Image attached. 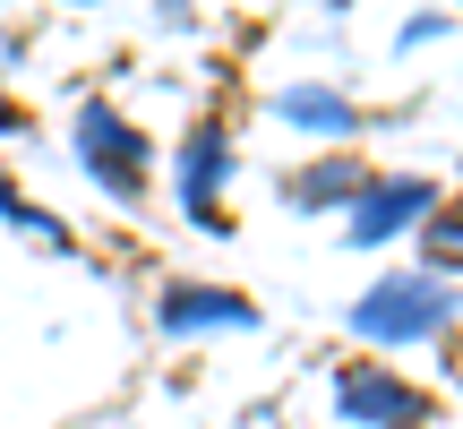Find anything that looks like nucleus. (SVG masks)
I'll use <instances>...</instances> for the list:
<instances>
[{"mask_svg":"<svg viewBox=\"0 0 463 429\" xmlns=\"http://www.w3.org/2000/svg\"><path fill=\"white\" fill-rule=\"evenodd\" d=\"M455 318V292L438 275H386L361 292V310H352V327L369 335V344H420V335H438Z\"/></svg>","mask_w":463,"mask_h":429,"instance_id":"f257e3e1","label":"nucleus"},{"mask_svg":"<svg viewBox=\"0 0 463 429\" xmlns=\"http://www.w3.org/2000/svg\"><path fill=\"white\" fill-rule=\"evenodd\" d=\"M78 155H86V172H95L103 189H120V198H137V181H146V138L129 129L120 112H103V103H86V120H78Z\"/></svg>","mask_w":463,"mask_h":429,"instance_id":"f03ea898","label":"nucleus"},{"mask_svg":"<svg viewBox=\"0 0 463 429\" xmlns=\"http://www.w3.org/2000/svg\"><path fill=\"white\" fill-rule=\"evenodd\" d=\"M335 404H344V421H369V429H420L430 421V396L420 386L386 378V369H361V361L335 378Z\"/></svg>","mask_w":463,"mask_h":429,"instance_id":"7ed1b4c3","label":"nucleus"},{"mask_svg":"<svg viewBox=\"0 0 463 429\" xmlns=\"http://www.w3.org/2000/svg\"><path fill=\"white\" fill-rule=\"evenodd\" d=\"M430 206H438V189L430 181H369L361 189V206H352V241H395L403 224H430Z\"/></svg>","mask_w":463,"mask_h":429,"instance_id":"20e7f679","label":"nucleus"},{"mask_svg":"<svg viewBox=\"0 0 463 429\" xmlns=\"http://www.w3.org/2000/svg\"><path fill=\"white\" fill-rule=\"evenodd\" d=\"M223 164H232L223 129H198V138L181 147V198H189V214H198L206 232H223V214H215V181H223Z\"/></svg>","mask_w":463,"mask_h":429,"instance_id":"39448f33","label":"nucleus"},{"mask_svg":"<svg viewBox=\"0 0 463 429\" xmlns=\"http://www.w3.org/2000/svg\"><path fill=\"white\" fill-rule=\"evenodd\" d=\"M164 335H189V327H258V310H249L241 292H198V283H181V292H164Z\"/></svg>","mask_w":463,"mask_h":429,"instance_id":"423d86ee","label":"nucleus"},{"mask_svg":"<svg viewBox=\"0 0 463 429\" xmlns=\"http://www.w3.org/2000/svg\"><path fill=\"white\" fill-rule=\"evenodd\" d=\"M275 112L292 120V129H317V138H344V129H352V103H344V95H326V86H292Z\"/></svg>","mask_w":463,"mask_h":429,"instance_id":"0eeeda50","label":"nucleus"},{"mask_svg":"<svg viewBox=\"0 0 463 429\" xmlns=\"http://www.w3.org/2000/svg\"><path fill=\"white\" fill-rule=\"evenodd\" d=\"M344 189H352V198H361V172H352V164H317V172H300V181H292V206H344Z\"/></svg>","mask_w":463,"mask_h":429,"instance_id":"6e6552de","label":"nucleus"},{"mask_svg":"<svg viewBox=\"0 0 463 429\" xmlns=\"http://www.w3.org/2000/svg\"><path fill=\"white\" fill-rule=\"evenodd\" d=\"M430 258L463 266V206H430Z\"/></svg>","mask_w":463,"mask_h":429,"instance_id":"1a4fd4ad","label":"nucleus"},{"mask_svg":"<svg viewBox=\"0 0 463 429\" xmlns=\"http://www.w3.org/2000/svg\"><path fill=\"white\" fill-rule=\"evenodd\" d=\"M0 129H9V95H0Z\"/></svg>","mask_w":463,"mask_h":429,"instance_id":"9d476101","label":"nucleus"}]
</instances>
